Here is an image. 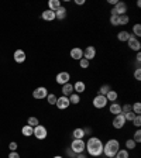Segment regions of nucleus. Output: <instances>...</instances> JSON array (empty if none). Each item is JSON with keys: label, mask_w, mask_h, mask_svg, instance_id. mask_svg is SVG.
Returning <instances> with one entry per match:
<instances>
[{"label": "nucleus", "mask_w": 141, "mask_h": 158, "mask_svg": "<svg viewBox=\"0 0 141 158\" xmlns=\"http://www.w3.org/2000/svg\"><path fill=\"white\" fill-rule=\"evenodd\" d=\"M72 85H74V92L75 93H78V95L83 93V92L86 91V83H85L83 81H76L75 83H72Z\"/></svg>", "instance_id": "2eb2a0df"}, {"label": "nucleus", "mask_w": 141, "mask_h": 158, "mask_svg": "<svg viewBox=\"0 0 141 158\" xmlns=\"http://www.w3.org/2000/svg\"><path fill=\"white\" fill-rule=\"evenodd\" d=\"M75 4H78V6H83L85 0H75Z\"/></svg>", "instance_id": "49530a36"}, {"label": "nucleus", "mask_w": 141, "mask_h": 158, "mask_svg": "<svg viewBox=\"0 0 141 158\" xmlns=\"http://www.w3.org/2000/svg\"><path fill=\"white\" fill-rule=\"evenodd\" d=\"M134 79L135 81H140L141 79V69H135L134 71Z\"/></svg>", "instance_id": "79ce46f5"}, {"label": "nucleus", "mask_w": 141, "mask_h": 158, "mask_svg": "<svg viewBox=\"0 0 141 158\" xmlns=\"http://www.w3.org/2000/svg\"><path fill=\"white\" fill-rule=\"evenodd\" d=\"M85 145H86L85 140H72L69 148L75 154H81V152H85Z\"/></svg>", "instance_id": "7ed1b4c3"}, {"label": "nucleus", "mask_w": 141, "mask_h": 158, "mask_svg": "<svg viewBox=\"0 0 141 158\" xmlns=\"http://www.w3.org/2000/svg\"><path fill=\"white\" fill-rule=\"evenodd\" d=\"M133 140H134L135 143H141V130L140 128H137V130H135V133L134 134H133Z\"/></svg>", "instance_id": "f704fd0d"}, {"label": "nucleus", "mask_w": 141, "mask_h": 158, "mask_svg": "<svg viewBox=\"0 0 141 158\" xmlns=\"http://www.w3.org/2000/svg\"><path fill=\"white\" fill-rule=\"evenodd\" d=\"M111 158H114V157H111Z\"/></svg>", "instance_id": "3c124183"}, {"label": "nucleus", "mask_w": 141, "mask_h": 158, "mask_svg": "<svg viewBox=\"0 0 141 158\" xmlns=\"http://www.w3.org/2000/svg\"><path fill=\"white\" fill-rule=\"evenodd\" d=\"M133 35L134 37H137V38H140L141 37V24H134L133 26Z\"/></svg>", "instance_id": "7c9ffc66"}, {"label": "nucleus", "mask_w": 141, "mask_h": 158, "mask_svg": "<svg viewBox=\"0 0 141 158\" xmlns=\"http://www.w3.org/2000/svg\"><path fill=\"white\" fill-rule=\"evenodd\" d=\"M9 158H20V154L17 151H10L9 152Z\"/></svg>", "instance_id": "37998d69"}, {"label": "nucleus", "mask_w": 141, "mask_h": 158, "mask_svg": "<svg viewBox=\"0 0 141 158\" xmlns=\"http://www.w3.org/2000/svg\"><path fill=\"white\" fill-rule=\"evenodd\" d=\"M130 38V33L126 30H121L120 33H117V40L120 43H127V40Z\"/></svg>", "instance_id": "5701e85b"}, {"label": "nucleus", "mask_w": 141, "mask_h": 158, "mask_svg": "<svg viewBox=\"0 0 141 158\" xmlns=\"http://www.w3.org/2000/svg\"><path fill=\"white\" fill-rule=\"evenodd\" d=\"M55 106H57L59 110H66V109L70 106L69 98H68V96H59V98L57 99V103H55Z\"/></svg>", "instance_id": "9b49d317"}, {"label": "nucleus", "mask_w": 141, "mask_h": 158, "mask_svg": "<svg viewBox=\"0 0 141 158\" xmlns=\"http://www.w3.org/2000/svg\"><path fill=\"white\" fill-rule=\"evenodd\" d=\"M119 150H120V143L116 138H110L106 143H103V155H106L107 158L114 157Z\"/></svg>", "instance_id": "f03ea898"}, {"label": "nucleus", "mask_w": 141, "mask_h": 158, "mask_svg": "<svg viewBox=\"0 0 141 158\" xmlns=\"http://www.w3.org/2000/svg\"><path fill=\"white\" fill-rule=\"evenodd\" d=\"M61 6L62 4H61L59 0H50L48 2V10H51V11H57Z\"/></svg>", "instance_id": "412c9836"}, {"label": "nucleus", "mask_w": 141, "mask_h": 158, "mask_svg": "<svg viewBox=\"0 0 141 158\" xmlns=\"http://www.w3.org/2000/svg\"><path fill=\"white\" fill-rule=\"evenodd\" d=\"M135 61H137V62H141V52H137V55H135Z\"/></svg>", "instance_id": "de8ad7c7"}, {"label": "nucleus", "mask_w": 141, "mask_h": 158, "mask_svg": "<svg viewBox=\"0 0 141 158\" xmlns=\"http://www.w3.org/2000/svg\"><path fill=\"white\" fill-rule=\"evenodd\" d=\"M117 98H119V93L116 91H109L107 92V95H106V99H107V102H116L117 100Z\"/></svg>", "instance_id": "b1692460"}, {"label": "nucleus", "mask_w": 141, "mask_h": 158, "mask_svg": "<svg viewBox=\"0 0 141 158\" xmlns=\"http://www.w3.org/2000/svg\"><path fill=\"white\" fill-rule=\"evenodd\" d=\"M114 158H130V155H128V151L126 148H120L117 151V154L114 155Z\"/></svg>", "instance_id": "cd10ccee"}, {"label": "nucleus", "mask_w": 141, "mask_h": 158, "mask_svg": "<svg viewBox=\"0 0 141 158\" xmlns=\"http://www.w3.org/2000/svg\"><path fill=\"white\" fill-rule=\"evenodd\" d=\"M127 111H131V104L130 103H126L121 106V115H124V113H127Z\"/></svg>", "instance_id": "4c0bfd02"}, {"label": "nucleus", "mask_w": 141, "mask_h": 158, "mask_svg": "<svg viewBox=\"0 0 141 158\" xmlns=\"http://www.w3.org/2000/svg\"><path fill=\"white\" fill-rule=\"evenodd\" d=\"M45 99H47L48 104H51V106H55V103H57V99H58V98L55 96L54 93H48V96H47Z\"/></svg>", "instance_id": "2f4dec72"}, {"label": "nucleus", "mask_w": 141, "mask_h": 158, "mask_svg": "<svg viewBox=\"0 0 141 158\" xmlns=\"http://www.w3.org/2000/svg\"><path fill=\"white\" fill-rule=\"evenodd\" d=\"M75 158H87V154L81 152V154H76V157H75Z\"/></svg>", "instance_id": "a18cd8bd"}, {"label": "nucleus", "mask_w": 141, "mask_h": 158, "mask_svg": "<svg viewBox=\"0 0 141 158\" xmlns=\"http://www.w3.org/2000/svg\"><path fill=\"white\" fill-rule=\"evenodd\" d=\"M69 55H70V58H72V59L81 61L82 58H83V50H82L81 47H75V48H72V50H70Z\"/></svg>", "instance_id": "ddd939ff"}, {"label": "nucleus", "mask_w": 141, "mask_h": 158, "mask_svg": "<svg viewBox=\"0 0 141 158\" xmlns=\"http://www.w3.org/2000/svg\"><path fill=\"white\" fill-rule=\"evenodd\" d=\"M110 24L114 26V27H117L119 26V16H116V14H110Z\"/></svg>", "instance_id": "c9c22d12"}, {"label": "nucleus", "mask_w": 141, "mask_h": 158, "mask_svg": "<svg viewBox=\"0 0 141 158\" xmlns=\"http://www.w3.org/2000/svg\"><path fill=\"white\" fill-rule=\"evenodd\" d=\"M95 57H96V48H95L93 45H87V47L83 50V58L91 62Z\"/></svg>", "instance_id": "f8f14e48"}, {"label": "nucleus", "mask_w": 141, "mask_h": 158, "mask_svg": "<svg viewBox=\"0 0 141 158\" xmlns=\"http://www.w3.org/2000/svg\"><path fill=\"white\" fill-rule=\"evenodd\" d=\"M48 96V89L45 86H38L35 87L33 91V98L34 99H38V100H42Z\"/></svg>", "instance_id": "6e6552de"}, {"label": "nucleus", "mask_w": 141, "mask_h": 158, "mask_svg": "<svg viewBox=\"0 0 141 158\" xmlns=\"http://www.w3.org/2000/svg\"><path fill=\"white\" fill-rule=\"evenodd\" d=\"M109 111H110L113 116H117L121 113V104L119 102H111L110 106H109Z\"/></svg>", "instance_id": "dca6fc26"}, {"label": "nucleus", "mask_w": 141, "mask_h": 158, "mask_svg": "<svg viewBox=\"0 0 141 158\" xmlns=\"http://www.w3.org/2000/svg\"><path fill=\"white\" fill-rule=\"evenodd\" d=\"M128 21H130V17H128L127 14L119 16V26H127Z\"/></svg>", "instance_id": "c756f323"}, {"label": "nucleus", "mask_w": 141, "mask_h": 158, "mask_svg": "<svg viewBox=\"0 0 141 158\" xmlns=\"http://www.w3.org/2000/svg\"><path fill=\"white\" fill-rule=\"evenodd\" d=\"M55 81H57L58 85H61V86H62V85L70 82V74H69V72H66V71L59 72V74H57V76H55Z\"/></svg>", "instance_id": "9d476101"}, {"label": "nucleus", "mask_w": 141, "mask_h": 158, "mask_svg": "<svg viewBox=\"0 0 141 158\" xmlns=\"http://www.w3.org/2000/svg\"><path fill=\"white\" fill-rule=\"evenodd\" d=\"M137 115H134V113H133V110L131 111H127V113H124V119H126V121H133L134 120V117Z\"/></svg>", "instance_id": "e433bc0d"}, {"label": "nucleus", "mask_w": 141, "mask_h": 158, "mask_svg": "<svg viewBox=\"0 0 141 158\" xmlns=\"http://www.w3.org/2000/svg\"><path fill=\"white\" fill-rule=\"evenodd\" d=\"M86 145H85V151H87V155L95 158H99L103 155V141H102L99 137H95V136H91L87 138Z\"/></svg>", "instance_id": "f257e3e1"}, {"label": "nucleus", "mask_w": 141, "mask_h": 158, "mask_svg": "<svg viewBox=\"0 0 141 158\" xmlns=\"http://www.w3.org/2000/svg\"><path fill=\"white\" fill-rule=\"evenodd\" d=\"M27 124H28V126H31V127H35V126L40 124V120H38L37 117H34V116H31V117H28Z\"/></svg>", "instance_id": "473e14b6"}, {"label": "nucleus", "mask_w": 141, "mask_h": 158, "mask_svg": "<svg viewBox=\"0 0 141 158\" xmlns=\"http://www.w3.org/2000/svg\"><path fill=\"white\" fill-rule=\"evenodd\" d=\"M107 99H106V96H102V95H96L93 98V100H92V104H93L95 109H104L106 106H107Z\"/></svg>", "instance_id": "39448f33"}, {"label": "nucleus", "mask_w": 141, "mask_h": 158, "mask_svg": "<svg viewBox=\"0 0 141 158\" xmlns=\"http://www.w3.org/2000/svg\"><path fill=\"white\" fill-rule=\"evenodd\" d=\"M110 14H116V16H123V14H127V4L124 2H117L116 6L111 9Z\"/></svg>", "instance_id": "423d86ee"}, {"label": "nucleus", "mask_w": 141, "mask_h": 158, "mask_svg": "<svg viewBox=\"0 0 141 158\" xmlns=\"http://www.w3.org/2000/svg\"><path fill=\"white\" fill-rule=\"evenodd\" d=\"M127 45L131 51H135V52H140L141 50V43L137 37H134L133 34H130V38L127 40Z\"/></svg>", "instance_id": "0eeeda50"}, {"label": "nucleus", "mask_w": 141, "mask_h": 158, "mask_svg": "<svg viewBox=\"0 0 141 158\" xmlns=\"http://www.w3.org/2000/svg\"><path fill=\"white\" fill-rule=\"evenodd\" d=\"M85 137H86V136H85L82 127H78L72 131V138H74V140H85Z\"/></svg>", "instance_id": "6ab92c4d"}, {"label": "nucleus", "mask_w": 141, "mask_h": 158, "mask_svg": "<svg viewBox=\"0 0 141 158\" xmlns=\"http://www.w3.org/2000/svg\"><path fill=\"white\" fill-rule=\"evenodd\" d=\"M126 150L127 151H130V150H134L135 147H137V143L133 140V138H128V140H126Z\"/></svg>", "instance_id": "bb28decb"}, {"label": "nucleus", "mask_w": 141, "mask_h": 158, "mask_svg": "<svg viewBox=\"0 0 141 158\" xmlns=\"http://www.w3.org/2000/svg\"><path fill=\"white\" fill-rule=\"evenodd\" d=\"M33 133H34V127H31V126L26 124V126L21 127V134H23L24 137H31Z\"/></svg>", "instance_id": "4be33fe9"}, {"label": "nucleus", "mask_w": 141, "mask_h": 158, "mask_svg": "<svg viewBox=\"0 0 141 158\" xmlns=\"http://www.w3.org/2000/svg\"><path fill=\"white\" fill-rule=\"evenodd\" d=\"M69 98V102H70V104H79L81 103V95H78V93H72L70 96H68Z\"/></svg>", "instance_id": "393cba45"}, {"label": "nucleus", "mask_w": 141, "mask_h": 158, "mask_svg": "<svg viewBox=\"0 0 141 158\" xmlns=\"http://www.w3.org/2000/svg\"><path fill=\"white\" fill-rule=\"evenodd\" d=\"M109 91H111V86H110V85H107V83H104V85H102V86L99 87V93H98V95H102V96H106Z\"/></svg>", "instance_id": "a878e982"}, {"label": "nucleus", "mask_w": 141, "mask_h": 158, "mask_svg": "<svg viewBox=\"0 0 141 158\" xmlns=\"http://www.w3.org/2000/svg\"><path fill=\"white\" fill-rule=\"evenodd\" d=\"M131 123H133V124H134L137 128H140V126H141V115L140 116H135L134 120L131 121Z\"/></svg>", "instance_id": "58836bf2"}, {"label": "nucleus", "mask_w": 141, "mask_h": 158, "mask_svg": "<svg viewBox=\"0 0 141 158\" xmlns=\"http://www.w3.org/2000/svg\"><path fill=\"white\" fill-rule=\"evenodd\" d=\"M119 0H107V3L109 4H113V6H116V3H117Z\"/></svg>", "instance_id": "09e8293b"}, {"label": "nucleus", "mask_w": 141, "mask_h": 158, "mask_svg": "<svg viewBox=\"0 0 141 158\" xmlns=\"http://www.w3.org/2000/svg\"><path fill=\"white\" fill-rule=\"evenodd\" d=\"M65 154H66V157H68V158H75V157H76V154H75V152L72 151V150H70L69 147L65 148Z\"/></svg>", "instance_id": "ea45409f"}, {"label": "nucleus", "mask_w": 141, "mask_h": 158, "mask_svg": "<svg viewBox=\"0 0 141 158\" xmlns=\"http://www.w3.org/2000/svg\"><path fill=\"white\" fill-rule=\"evenodd\" d=\"M131 110H133V113L137 116L141 115V103L140 102H135V103L131 104Z\"/></svg>", "instance_id": "c85d7f7f"}, {"label": "nucleus", "mask_w": 141, "mask_h": 158, "mask_svg": "<svg viewBox=\"0 0 141 158\" xmlns=\"http://www.w3.org/2000/svg\"><path fill=\"white\" fill-rule=\"evenodd\" d=\"M61 92H62V96H70V95L74 93V85L70 83V82L62 85V87H61Z\"/></svg>", "instance_id": "f3484780"}, {"label": "nucleus", "mask_w": 141, "mask_h": 158, "mask_svg": "<svg viewBox=\"0 0 141 158\" xmlns=\"http://www.w3.org/2000/svg\"><path fill=\"white\" fill-rule=\"evenodd\" d=\"M13 58L17 64H23L24 61H26V58H27V55H26V52L23 50H16L13 54Z\"/></svg>", "instance_id": "4468645a"}, {"label": "nucleus", "mask_w": 141, "mask_h": 158, "mask_svg": "<svg viewBox=\"0 0 141 158\" xmlns=\"http://www.w3.org/2000/svg\"><path fill=\"white\" fill-rule=\"evenodd\" d=\"M33 136L37 138V140H45V138H47V136H48L47 127H45V126H42V124L35 126V127H34Z\"/></svg>", "instance_id": "20e7f679"}, {"label": "nucleus", "mask_w": 141, "mask_h": 158, "mask_svg": "<svg viewBox=\"0 0 141 158\" xmlns=\"http://www.w3.org/2000/svg\"><path fill=\"white\" fill-rule=\"evenodd\" d=\"M17 147H18V145H17L16 141H11L10 144H9V150H10V151H17Z\"/></svg>", "instance_id": "a19ab883"}, {"label": "nucleus", "mask_w": 141, "mask_h": 158, "mask_svg": "<svg viewBox=\"0 0 141 158\" xmlns=\"http://www.w3.org/2000/svg\"><path fill=\"white\" fill-rule=\"evenodd\" d=\"M83 133H85V136H92V128L91 127H83Z\"/></svg>", "instance_id": "c03bdc74"}, {"label": "nucleus", "mask_w": 141, "mask_h": 158, "mask_svg": "<svg viewBox=\"0 0 141 158\" xmlns=\"http://www.w3.org/2000/svg\"><path fill=\"white\" fill-rule=\"evenodd\" d=\"M41 18L44 21H54L55 20V11H51V10H44L42 14H41Z\"/></svg>", "instance_id": "a211bd4d"}, {"label": "nucleus", "mask_w": 141, "mask_h": 158, "mask_svg": "<svg viewBox=\"0 0 141 158\" xmlns=\"http://www.w3.org/2000/svg\"><path fill=\"white\" fill-rule=\"evenodd\" d=\"M78 62H79V67H81L82 69H87V68H89V65H91V62H89L87 59H85V58H82V59L78 61Z\"/></svg>", "instance_id": "72a5a7b5"}, {"label": "nucleus", "mask_w": 141, "mask_h": 158, "mask_svg": "<svg viewBox=\"0 0 141 158\" xmlns=\"http://www.w3.org/2000/svg\"><path fill=\"white\" fill-rule=\"evenodd\" d=\"M54 158H65V157H62V155H55Z\"/></svg>", "instance_id": "8fccbe9b"}, {"label": "nucleus", "mask_w": 141, "mask_h": 158, "mask_svg": "<svg viewBox=\"0 0 141 158\" xmlns=\"http://www.w3.org/2000/svg\"><path fill=\"white\" fill-rule=\"evenodd\" d=\"M66 9H65V6H61L59 9H58L57 11H55V18L57 20H65L66 18Z\"/></svg>", "instance_id": "aec40b11"}, {"label": "nucleus", "mask_w": 141, "mask_h": 158, "mask_svg": "<svg viewBox=\"0 0 141 158\" xmlns=\"http://www.w3.org/2000/svg\"><path fill=\"white\" fill-rule=\"evenodd\" d=\"M126 119H124V115H117V116H114L113 117V121H111V124H113L114 128H117V130H121V128L126 126Z\"/></svg>", "instance_id": "1a4fd4ad"}]
</instances>
